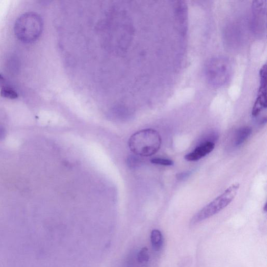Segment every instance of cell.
I'll return each mask as SVG.
<instances>
[{
    "label": "cell",
    "mask_w": 267,
    "mask_h": 267,
    "mask_svg": "<svg viewBox=\"0 0 267 267\" xmlns=\"http://www.w3.org/2000/svg\"><path fill=\"white\" fill-rule=\"evenodd\" d=\"M161 143L159 133L154 129L147 128L134 134L129 140L128 146L137 156L149 157L157 153Z\"/></svg>",
    "instance_id": "6da1fadb"
},
{
    "label": "cell",
    "mask_w": 267,
    "mask_h": 267,
    "mask_svg": "<svg viewBox=\"0 0 267 267\" xmlns=\"http://www.w3.org/2000/svg\"><path fill=\"white\" fill-rule=\"evenodd\" d=\"M43 29V22L41 16L34 12H27L18 18L14 32L20 41L32 43L39 38Z\"/></svg>",
    "instance_id": "7a4b0ae2"
},
{
    "label": "cell",
    "mask_w": 267,
    "mask_h": 267,
    "mask_svg": "<svg viewBox=\"0 0 267 267\" xmlns=\"http://www.w3.org/2000/svg\"><path fill=\"white\" fill-rule=\"evenodd\" d=\"M240 185L235 183L228 187L220 196L204 207L192 218L191 223L195 224L218 214L235 198Z\"/></svg>",
    "instance_id": "3957f363"
},
{
    "label": "cell",
    "mask_w": 267,
    "mask_h": 267,
    "mask_svg": "<svg viewBox=\"0 0 267 267\" xmlns=\"http://www.w3.org/2000/svg\"><path fill=\"white\" fill-rule=\"evenodd\" d=\"M231 66L229 61L223 57H217L207 63L206 74L208 82L212 85L220 87L230 79Z\"/></svg>",
    "instance_id": "277c9868"
},
{
    "label": "cell",
    "mask_w": 267,
    "mask_h": 267,
    "mask_svg": "<svg viewBox=\"0 0 267 267\" xmlns=\"http://www.w3.org/2000/svg\"><path fill=\"white\" fill-rule=\"evenodd\" d=\"M260 87L257 97L252 109V116L258 118L266 109V65L265 64L261 68L260 72Z\"/></svg>",
    "instance_id": "5b68a950"
},
{
    "label": "cell",
    "mask_w": 267,
    "mask_h": 267,
    "mask_svg": "<svg viewBox=\"0 0 267 267\" xmlns=\"http://www.w3.org/2000/svg\"><path fill=\"white\" fill-rule=\"evenodd\" d=\"M253 10L254 29L257 32L262 33L266 26V2H254Z\"/></svg>",
    "instance_id": "8992f818"
},
{
    "label": "cell",
    "mask_w": 267,
    "mask_h": 267,
    "mask_svg": "<svg viewBox=\"0 0 267 267\" xmlns=\"http://www.w3.org/2000/svg\"><path fill=\"white\" fill-rule=\"evenodd\" d=\"M215 147V143L207 142L197 147L193 151L185 156V159L188 161H198L205 157L213 151Z\"/></svg>",
    "instance_id": "52a82bcc"
},
{
    "label": "cell",
    "mask_w": 267,
    "mask_h": 267,
    "mask_svg": "<svg viewBox=\"0 0 267 267\" xmlns=\"http://www.w3.org/2000/svg\"><path fill=\"white\" fill-rule=\"evenodd\" d=\"M176 15L179 23L180 27L183 31L186 29L187 9L183 2H179L176 5Z\"/></svg>",
    "instance_id": "ba28073f"
},
{
    "label": "cell",
    "mask_w": 267,
    "mask_h": 267,
    "mask_svg": "<svg viewBox=\"0 0 267 267\" xmlns=\"http://www.w3.org/2000/svg\"><path fill=\"white\" fill-rule=\"evenodd\" d=\"M252 132V129L250 127L246 126L240 128L236 137V146H239L243 144L251 136Z\"/></svg>",
    "instance_id": "9c48e42d"
},
{
    "label": "cell",
    "mask_w": 267,
    "mask_h": 267,
    "mask_svg": "<svg viewBox=\"0 0 267 267\" xmlns=\"http://www.w3.org/2000/svg\"><path fill=\"white\" fill-rule=\"evenodd\" d=\"M150 240L153 249L156 251H160L163 244V237L161 232L158 230H154L151 232Z\"/></svg>",
    "instance_id": "30bf717a"
},
{
    "label": "cell",
    "mask_w": 267,
    "mask_h": 267,
    "mask_svg": "<svg viewBox=\"0 0 267 267\" xmlns=\"http://www.w3.org/2000/svg\"><path fill=\"white\" fill-rule=\"evenodd\" d=\"M1 96L4 98L15 99L18 97V94L13 89L4 87L1 90Z\"/></svg>",
    "instance_id": "8fae6325"
},
{
    "label": "cell",
    "mask_w": 267,
    "mask_h": 267,
    "mask_svg": "<svg viewBox=\"0 0 267 267\" xmlns=\"http://www.w3.org/2000/svg\"><path fill=\"white\" fill-rule=\"evenodd\" d=\"M149 255L147 248H143L138 254V260L140 263H145L148 261Z\"/></svg>",
    "instance_id": "7c38bea8"
},
{
    "label": "cell",
    "mask_w": 267,
    "mask_h": 267,
    "mask_svg": "<svg viewBox=\"0 0 267 267\" xmlns=\"http://www.w3.org/2000/svg\"><path fill=\"white\" fill-rule=\"evenodd\" d=\"M152 163L159 164L164 166H171L174 164V162L173 160L163 158H154L151 160Z\"/></svg>",
    "instance_id": "4fadbf2b"
},
{
    "label": "cell",
    "mask_w": 267,
    "mask_h": 267,
    "mask_svg": "<svg viewBox=\"0 0 267 267\" xmlns=\"http://www.w3.org/2000/svg\"><path fill=\"white\" fill-rule=\"evenodd\" d=\"M190 175V173H189V172H187V173L179 174L177 175V178L179 180H182L188 177Z\"/></svg>",
    "instance_id": "5bb4252c"
},
{
    "label": "cell",
    "mask_w": 267,
    "mask_h": 267,
    "mask_svg": "<svg viewBox=\"0 0 267 267\" xmlns=\"http://www.w3.org/2000/svg\"><path fill=\"white\" fill-rule=\"evenodd\" d=\"M4 80V78L1 74H0V82H3Z\"/></svg>",
    "instance_id": "9a60e30c"
},
{
    "label": "cell",
    "mask_w": 267,
    "mask_h": 267,
    "mask_svg": "<svg viewBox=\"0 0 267 267\" xmlns=\"http://www.w3.org/2000/svg\"><path fill=\"white\" fill-rule=\"evenodd\" d=\"M263 211L264 212H266V204H265L264 206Z\"/></svg>",
    "instance_id": "2e32d148"
}]
</instances>
